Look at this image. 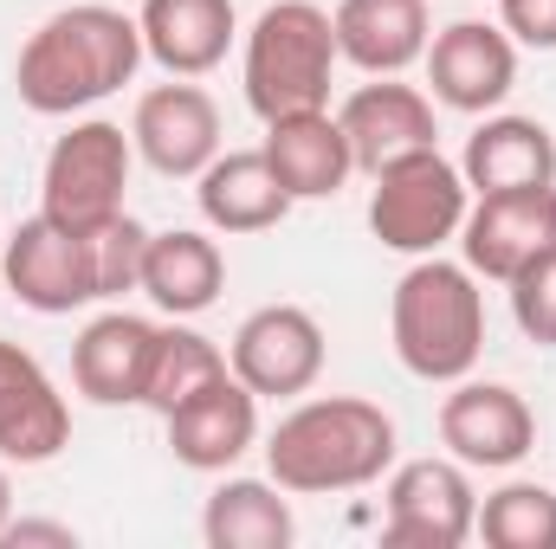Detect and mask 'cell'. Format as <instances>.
<instances>
[{
    "instance_id": "6da1fadb",
    "label": "cell",
    "mask_w": 556,
    "mask_h": 549,
    "mask_svg": "<svg viewBox=\"0 0 556 549\" xmlns=\"http://www.w3.org/2000/svg\"><path fill=\"white\" fill-rule=\"evenodd\" d=\"M142 59L149 52H142L137 20L104 0H85V7L39 20V33L20 46L13 91L33 117H72V111H91L111 91H124Z\"/></svg>"
},
{
    "instance_id": "7a4b0ae2",
    "label": "cell",
    "mask_w": 556,
    "mask_h": 549,
    "mask_svg": "<svg viewBox=\"0 0 556 549\" xmlns=\"http://www.w3.org/2000/svg\"><path fill=\"white\" fill-rule=\"evenodd\" d=\"M395 465V420L363 395H317L266 433V472L298 498L363 491Z\"/></svg>"
},
{
    "instance_id": "3957f363",
    "label": "cell",
    "mask_w": 556,
    "mask_h": 549,
    "mask_svg": "<svg viewBox=\"0 0 556 549\" xmlns=\"http://www.w3.org/2000/svg\"><path fill=\"white\" fill-rule=\"evenodd\" d=\"M395 362L415 382H466L485 356V291L479 278L440 253L415 259L389 297Z\"/></svg>"
},
{
    "instance_id": "277c9868",
    "label": "cell",
    "mask_w": 556,
    "mask_h": 549,
    "mask_svg": "<svg viewBox=\"0 0 556 549\" xmlns=\"http://www.w3.org/2000/svg\"><path fill=\"white\" fill-rule=\"evenodd\" d=\"M337 26L317 0H273L247 33V104L260 124L330 111V72H337Z\"/></svg>"
},
{
    "instance_id": "5b68a950",
    "label": "cell",
    "mask_w": 556,
    "mask_h": 549,
    "mask_svg": "<svg viewBox=\"0 0 556 549\" xmlns=\"http://www.w3.org/2000/svg\"><path fill=\"white\" fill-rule=\"evenodd\" d=\"M472 207V188L459 175V162H446L440 149H415L389 168H376V194H369V233L389 253L427 259L446 240H459Z\"/></svg>"
},
{
    "instance_id": "8992f818",
    "label": "cell",
    "mask_w": 556,
    "mask_h": 549,
    "mask_svg": "<svg viewBox=\"0 0 556 549\" xmlns=\"http://www.w3.org/2000/svg\"><path fill=\"white\" fill-rule=\"evenodd\" d=\"M130 162L137 142L124 137V124L111 117H85L52 142L46 175H39V214H52L59 227H104L124 214V188H130Z\"/></svg>"
},
{
    "instance_id": "52a82bcc",
    "label": "cell",
    "mask_w": 556,
    "mask_h": 549,
    "mask_svg": "<svg viewBox=\"0 0 556 549\" xmlns=\"http://www.w3.org/2000/svg\"><path fill=\"white\" fill-rule=\"evenodd\" d=\"M0 284L39 317H72L85 304H104L91 233L59 227L52 214H33L0 240Z\"/></svg>"
},
{
    "instance_id": "ba28073f",
    "label": "cell",
    "mask_w": 556,
    "mask_h": 549,
    "mask_svg": "<svg viewBox=\"0 0 556 549\" xmlns=\"http://www.w3.org/2000/svg\"><path fill=\"white\" fill-rule=\"evenodd\" d=\"M227 369L260 395V401H298L317 388L324 375V323L304 304H260L233 343H227Z\"/></svg>"
},
{
    "instance_id": "9c48e42d",
    "label": "cell",
    "mask_w": 556,
    "mask_h": 549,
    "mask_svg": "<svg viewBox=\"0 0 556 549\" xmlns=\"http://www.w3.org/2000/svg\"><path fill=\"white\" fill-rule=\"evenodd\" d=\"M389 518L382 544L389 549H459L479 524V491L459 459H408L389 472Z\"/></svg>"
},
{
    "instance_id": "30bf717a",
    "label": "cell",
    "mask_w": 556,
    "mask_h": 549,
    "mask_svg": "<svg viewBox=\"0 0 556 549\" xmlns=\"http://www.w3.org/2000/svg\"><path fill=\"white\" fill-rule=\"evenodd\" d=\"M551 246H556V188H505V194H479L466 207L459 253H466L472 278L511 284Z\"/></svg>"
},
{
    "instance_id": "8fae6325",
    "label": "cell",
    "mask_w": 556,
    "mask_h": 549,
    "mask_svg": "<svg viewBox=\"0 0 556 549\" xmlns=\"http://www.w3.org/2000/svg\"><path fill=\"white\" fill-rule=\"evenodd\" d=\"M427 85L459 117H492L518 85V46L505 26L453 20L427 39Z\"/></svg>"
},
{
    "instance_id": "7c38bea8",
    "label": "cell",
    "mask_w": 556,
    "mask_h": 549,
    "mask_svg": "<svg viewBox=\"0 0 556 549\" xmlns=\"http://www.w3.org/2000/svg\"><path fill=\"white\" fill-rule=\"evenodd\" d=\"M440 446L459 465L511 472L538 446V413L505 382H453V395L440 401Z\"/></svg>"
},
{
    "instance_id": "4fadbf2b",
    "label": "cell",
    "mask_w": 556,
    "mask_h": 549,
    "mask_svg": "<svg viewBox=\"0 0 556 549\" xmlns=\"http://www.w3.org/2000/svg\"><path fill=\"white\" fill-rule=\"evenodd\" d=\"M130 142H137V155L155 175L194 181V175L220 155V111H214V98H207L201 85L168 78V85H155V91L137 98Z\"/></svg>"
},
{
    "instance_id": "5bb4252c",
    "label": "cell",
    "mask_w": 556,
    "mask_h": 549,
    "mask_svg": "<svg viewBox=\"0 0 556 549\" xmlns=\"http://www.w3.org/2000/svg\"><path fill=\"white\" fill-rule=\"evenodd\" d=\"M72 446V408L59 382L39 369L33 349L0 336V459L7 465H52Z\"/></svg>"
},
{
    "instance_id": "9a60e30c",
    "label": "cell",
    "mask_w": 556,
    "mask_h": 549,
    "mask_svg": "<svg viewBox=\"0 0 556 549\" xmlns=\"http://www.w3.org/2000/svg\"><path fill=\"white\" fill-rule=\"evenodd\" d=\"M155 336H162V323H149L137 310L91 317L78 330V343H72V388L91 408H142L149 362H155Z\"/></svg>"
},
{
    "instance_id": "2e32d148",
    "label": "cell",
    "mask_w": 556,
    "mask_h": 549,
    "mask_svg": "<svg viewBox=\"0 0 556 549\" xmlns=\"http://www.w3.org/2000/svg\"><path fill=\"white\" fill-rule=\"evenodd\" d=\"M343 137H350V155L363 175L415 155V149H440V124H433V98L402 85V78H369L343 98L337 111Z\"/></svg>"
},
{
    "instance_id": "e0dca14e",
    "label": "cell",
    "mask_w": 556,
    "mask_h": 549,
    "mask_svg": "<svg viewBox=\"0 0 556 549\" xmlns=\"http://www.w3.org/2000/svg\"><path fill=\"white\" fill-rule=\"evenodd\" d=\"M168 426V452L188 472H227L260 446V395L240 375H220L214 388H201L194 401L162 413Z\"/></svg>"
},
{
    "instance_id": "ac0fdd59",
    "label": "cell",
    "mask_w": 556,
    "mask_h": 549,
    "mask_svg": "<svg viewBox=\"0 0 556 549\" xmlns=\"http://www.w3.org/2000/svg\"><path fill=\"white\" fill-rule=\"evenodd\" d=\"M194 201H201V220L214 233H273L278 220L298 207L285 188H278L266 149H220L201 175H194Z\"/></svg>"
},
{
    "instance_id": "d6986e66",
    "label": "cell",
    "mask_w": 556,
    "mask_h": 549,
    "mask_svg": "<svg viewBox=\"0 0 556 549\" xmlns=\"http://www.w3.org/2000/svg\"><path fill=\"white\" fill-rule=\"evenodd\" d=\"M137 26L142 52L168 78H207L233 46L240 13H233V0H142Z\"/></svg>"
},
{
    "instance_id": "ffe728a7",
    "label": "cell",
    "mask_w": 556,
    "mask_h": 549,
    "mask_svg": "<svg viewBox=\"0 0 556 549\" xmlns=\"http://www.w3.org/2000/svg\"><path fill=\"white\" fill-rule=\"evenodd\" d=\"M266 162H273L278 188L291 201H330L343 194V181L356 175V155H350V137L330 111H298V117H278L266 124Z\"/></svg>"
},
{
    "instance_id": "44dd1931",
    "label": "cell",
    "mask_w": 556,
    "mask_h": 549,
    "mask_svg": "<svg viewBox=\"0 0 556 549\" xmlns=\"http://www.w3.org/2000/svg\"><path fill=\"white\" fill-rule=\"evenodd\" d=\"M337 52L369 78H402L415 59H427V0H337L330 13Z\"/></svg>"
},
{
    "instance_id": "7402d4cb",
    "label": "cell",
    "mask_w": 556,
    "mask_h": 549,
    "mask_svg": "<svg viewBox=\"0 0 556 549\" xmlns=\"http://www.w3.org/2000/svg\"><path fill=\"white\" fill-rule=\"evenodd\" d=\"M459 175L472 194H505V188H556V137L538 117H485L466 155Z\"/></svg>"
},
{
    "instance_id": "603a6c76",
    "label": "cell",
    "mask_w": 556,
    "mask_h": 549,
    "mask_svg": "<svg viewBox=\"0 0 556 549\" xmlns=\"http://www.w3.org/2000/svg\"><path fill=\"white\" fill-rule=\"evenodd\" d=\"M227 291V253L194 233V227H168V233H149V253H142V297L168 317H201L214 297Z\"/></svg>"
},
{
    "instance_id": "cb8c5ba5",
    "label": "cell",
    "mask_w": 556,
    "mask_h": 549,
    "mask_svg": "<svg viewBox=\"0 0 556 549\" xmlns=\"http://www.w3.org/2000/svg\"><path fill=\"white\" fill-rule=\"evenodd\" d=\"M201 537L207 549H291L298 518L278 478H227L201 511Z\"/></svg>"
},
{
    "instance_id": "d4e9b609",
    "label": "cell",
    "mask_w": 556,
    "mask_h": 549,
    "mask_svg": "<svg viewBox=\"0 0 556 549\" xmlns=\"http://www.w3.org/2000/svg\"><path fill=\"white\" fill-rule=\"evenodd\" d=\"M220 375H233V369H227V349H220L214 336H201V330H188V323L175 317V323L155 336V362H149L142 408L175 413L181 401H194L201 388H214Z\"/></svg>"
},
{
    "instance_id": "484cf974",
    "label": "cell",
    "mask_w": 556,
    "mask_h": 549,
    "mask_svg": "<svg viewBox=\"0 0 556 549\" xmlns=\"http://www.w3.org/2000/svg\"><path fill=\"white\" fill-rule=\"evenodd\" d=\"M472 537H485L492 549H556V491L511 478L492 498H479V524Z\"/></svg>"
},
{
    "instance_id": "4316f807",
    "label": "cell",
    "mask_w": 556,
    "mask_h": 549,
    "mask_svg": "<svg viewBox=\"0 0 556 549\" xmlns=\"http://www.w3.org/2000/svg\"><path fill=\"white\" fill-rule=\"evenodd\" d=\"M91 253H98V291H104V304L142 291V253H149V227L142 220L117 214V220L91 227Z\"/></svg>"
},
{
    "instance_id": "83f0119b",
    "label": "cell",
    "mask_w": 556,
    "mask_h": 549,
    "mask_svg": "<svg viewBox=\"0 0 556 549\" xmlns=\"http://www.w3.org/2000/svg\"><path fill=\"white\" fill-rule=\"evenodd\" d=\"M511 317L538 349H556V246L511 278Z\"/></svg>"
},
{
    "instance_id": "f1b7e54d",
    "label": "cell",
    "mask_w": 556,
    "mask_h": 549,
    "mask_svg": "<svg viewBox=\"0 0 556 549\" xmlns=\"http://www.w3.org/2000/svg\"><path fill=\"white\" fill-rule=\"evenodd\" d=\"M498 26L511 33V46L556 52V0H498Z\"/></svg>"
},
{
    "instance_id": "f546056e",
    "label": "cell",
    "mask_w": 556,
    "mask_h": 549,
    "mask_svg": "<svg viewBox=\"0 0 556 549\" xmlns=\"http://www.w3.org/2000/svg\"><path fill=\"white\" fill-rule=\"evenodd\" d=\"M0 544H7V549H26V544H52V549H72V544H78V531H72V524H46V518H13Z\"/></svg>"
},
{
    "instance_id": "4dcf8cb0",
    "label": "cell",
    "mask_w": 556,
    "mask_h": 549,
    "mask_svg": "<svg viewBox=\"0 0 556 549\" xmlns=\"http://www.w3.org/2000/svg\"><path fill=\"white\" fill-rule=\"evenodd\" d=\"M7 524H13V478L0 472V537H7Z\"/></svg>"
},
{
    "instance_id": "1f68e13d",
    "label": "cell",
    "mask_w": 556,
    "mask_h": 549,
    "mask_svg": "<svg viewBox=\"0 0 556 549\" xmlns=\"http://www.w3.org/2000/svg\"><path fill=\"white\" fill-rule=\"evenodd\" d=\"M0 291H7V284H0Z\"/></svg>"
}]
</instances>
